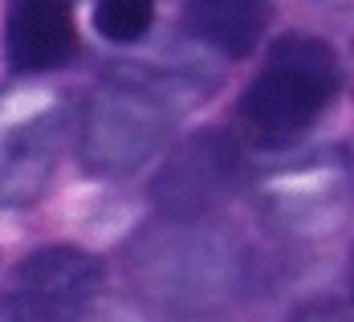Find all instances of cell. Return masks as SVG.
Instances as JSON below:
<instances>
[{
	"label": "cell",
	"instance_id": "obj_1",
	"mask_svg": "<svg viewBox=\"0 0 354 322\" xmlns=\"http://www.w3.org/2000/svg\"><path fill=\"white\" fill-rule=\"evenodd\" d=\"M342 86L334 49L310 33H285L273 41L265 70L241 98V118L265 143H285L318 123Z\"/></svg>",
	"mask_w": 354,
	"mask_h": 322
},
{
	"label": "cell",
	"instance_id": "obj_2",
	"mask_svg": "<svg viewBox=\"0 0 354 322\" xmlns=\"http://www.w3.org/2000/svg\"><path fill=\"white\" fill-rule=\"evenodd\" d=\"M171 114L155 90L127 78H106L82 107L77 123V159L90 176L122 179L163 147Z\"/></svg>",
	"mask_w": 354,
	"mask_h": 322
},
{
	"label": "cell",
	"instance_id": "obj_3",
	"mask_svg": "<svg viewBox=\"0 0 354 322\" xmlns=\"http://www.w3.org/2000/svg\"><path fill=\"white\" fill-rule=\"evenodd\" d=\"M102 289V261L77 245L29 253L0 294V314L12 319H77Z\"/></svg>",
	"mask_w": 354,
	"mask_h": 322
},
{
	"label": "cell",
	"instance_id": "obj_4",
	"mask_svg": "<svg viewBox=\"0 0 354 322\" xmlns=\"http://www.w3.org/2000/svg\"><path fill=\"white\" fill-rule=\"evenodd\" d=\"M241 179V155L220 131H200L167 159L155 176L151 196L171 216H200L232 192Z\"/></svg>",
	"mask_w": 354,
	"mask_h": 322
},
{
	"label": "cell",
	"instance_id": "obj_5",
	"mask_svg": "<svg viewBox=\"0 0 354 322\" xmlns=\"http://www.w3.org/2000/svg\"><path fill=\"white\" fill-rule=\"evenodd\" d=\"M77 53L70 0H8L4 8V62L12 73H49Z\"/></svg>",
	"mask_w": 354,
	"mask_h": 322
},
{
	"label": "cell",
	"instance_id": "obj_6",
	"mask_svg": "<svg viewBox=\"0 0 354 322\" xmlns=\"http://www.w3.org/2000/svg\"><path fill=\"white\" fill-rule=\"evenodd\" d=\"M62 139V114H37L12 127L0 143V208H29L49 188Z\"/></svg>",
	"mask_w": 354,
	"mask_h": 322
},
{
	"label": "cell",
	"instance_id": "obj_7",
	"mask_svg": "<svg viewBox=\"0 0 354 322\" xmlns=\"http://www.w3.org/2000/svg\"><path fill=\"white\" fill-rule=\"evenodd\" d=\"M183 21L208 49L224 57H248L269 29V0H187Z\"/></svg>",
	"mask_w": 354,
	"mask_h": 322
},
{
	"label": "cell",
	"instance_id": "obj_8",
	"mask_svg": "<svg viewBox=\"0 0 354 322\" xmlns=\"http://www.w3.org/2000/svg\"><path fill=\"white\" fill-rule=\"evenodd\" d=\"M155 25V0H94V29L110 45H135Z\"/></svg>",
	"mask_w": 354,
	"mask_h": 322
},
{
	"label": "cell",
	"instance_id": "obj_9",
	"mask_svg": "<svg viewBox=\"0 0 354 322\" xmlns=\"http://www.w3.org/2000/svg\"><path fill=\"white\" fill-rule=\"evenodd\" d=\"M351 289H354V257H351Z\"/></svg>",
	"mask_w": 354,
	"mask_h": 322
}]
</instances>
